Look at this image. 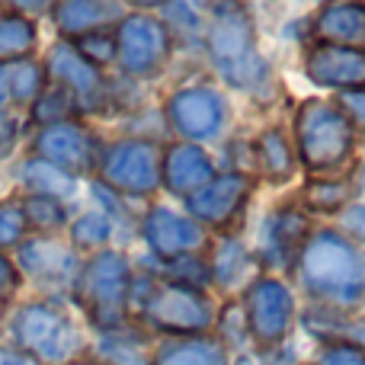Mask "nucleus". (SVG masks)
<instances>
[{
	"label": "nucleus",
	"mask_w": 365,
	"mask_h": 365,
	"mask_svg": "<svg viewBox=\"0 0 365 365\" xmlns=\"http://www.w3.org/2000/svg\"><path fill=\"white\" fill-rule=\"evenodd\" d=\"M302 279L314 295L356 302L365 292V259L340 234H317L302 253Z\"/></svg>",
	"instance_id": "obj_1"
},
{
	"label": "nucleus",
	"mask_w": 365,
	"mask_h": 365,
	"mask_svg": "<svg viewBox=\"0 0 365 365\" xmlns=\"http://www.w3.org/2000/svg\"><path fill=\"white\" fill-rule=\"evenodd\" d=\"M10 334L16 340V349L36 356L42 365L68 359L81 343L74 324L48 302H29L16 308L10 321Z\"/></svg>",
	"instance_id": "obj_2"
},
{
	"label": "nucleus",
	"mask_w": 365,
	"mask_h": 365,
	"mask_svg": "<svg viewBox=\"0 0 365 365\" xmlns=\"http://www.w3.org/2000/svg\"><path fill=\"white\" fill-rule=\"evenodd\" d=\"M349 145H353L349 122L336 109L324 106V103H304L298 113V151H302L304 164L314 170L336 167L346 160Z\"/></svg>",
	"instance_id": "obj_3"
},
{
	"label": "nucleus",
	"mask_w": 365,
	"mask_h": 365,
	"mask_svg": "<svg viewBox=\"0 0 365 365\" xmlns=\"http://www.w3.org/2000/svg\"><path fill=\"white\" fill-rule=\"evenodd\" d=\"M77 292L87 302L90 317L96 321V327H119L122 304L128 295V263L122 253H100L90 259V266L83 272H77Z\"/></svg>",
	"instance_id": "obj_4"
},
{
	"label": "nucleus",
	"mask_w": 365,
	"mask_h": 365,
	"mask_svg": "<svg viewBox=\"0 0 365 365\" xmlns=\"http://www.w3.org/2000/svg\"><path fill=\"white\" fill-rule=\"evenodd\" d=\"M115 51L125 71L132 74H151L167 58V32L151 16H128L119 26Z\"/></svg>",
	"instance_id": "obj_5"
},
{
	"label": "nucleus",
	"mask_w": 365,
	"mask_h": 365,
	"mask_svg": "<svg viewBox=\"0 0 365 365\" xmlns=\"http://www.w3.org/2000/svg\"><path fill=\"white\" fill-rule=\"evenodd\" d=\"M19 269L29 272L45 289H61V285L77 282V257L64 244L48 237H32L16 247Z\"/></svg>",
	"instance_id": "obj_6"
},
{
	"label": "nucleus",
	"mask_w": 365,
	"mask_h": 365,
	"mask_svg": "<svg viewBox=\"0 0 365 365\" xmlns=\"http://www.w3.org/2000/svg\"><path fill=\"white\" fill-rule=\"evenodd\" d=\"M247 324L257 340L276 343L292 324V295L276 279H259L247 292Z\"/></svg>",
	"instance_id": "obj_7"
},
{
	"label": "nucleus",
	"mask_w": 365,
	"mask_h": 365,
	"mask_svg": "<svg viewBox=\"0 0 365 365\" xmlns=\"http://www.w3.org/2000/svg\"><path fill=\"white\" fill-rule=\"evenodd\" d=\"M36 158L77 177V173H87L93 164V145L81 125L61 122V125H48L36 135Z\"/></svg>",
	"instance_id": "obj_8"
},
{
	"label": "nucleus",
	"mask_w": 365,
	"mask_h": 365,
	"mask_svg": "<svg viewBox=\"0 0 365 365\" xmlns=\"http://www.w3.org/2000/svg\"><path fill=\"white\" fill-rule=\"evenodd\" d=\"M145 317L154 327L164 330H202L212 321V311L208 304L195 295L192 289H182V285H170V289H160L158 295H151L145 302Z\"/></svg>",
	"instance_id": "obj_9"
},
{
	"label": "nucleus",
	"mask_w": 365,
	"mask_h": 365,
	"mask_svg": "<svg viewBox=\"0 0 365 365\" xmlns=\"http://www.w3.org/2000/svg\"><path fill=\"white\" fill-rule=\"evenodd\" d=\"M103 173L113 186L125 189V192H148L160 177L158 151L151 145H141V141H125L106 154Z\"/></svg>",
	"instance_id": "obj_10"
},
{
	"label": "nucleus",
	"mask_w": 365,
	"mask_h": 365,
	"mask_svg": "<svg viewBox=\"0 0 365 365\" xmlns=\"http://www.w3.org/2000/svg\"><path fill=\"white\" fill-rule=\"evenodd\" d=\"M308 74L321 87L362 90L365 87V51L356 45H321L308 58Z\"/></svg>",
	"instance_id": "obj_11"
},
{
	"label": "nucleus",
	"mask_w": 365,
	"mask_h": 365,
	"mask_svg": "<svg viewBox=\"0 0 365 365\" xmlns=\"http://www.w3.org/2000/svg\"><path fill=\"white\" fill-rule=\"evenodd\" d=\"M45 74L55 77L58 87L71 90L77 100V106H96L103 96V81H100V71L93 64H87L81 55L74 51V45L61 42L48 51L45 58Z\"/></svg>",
	"instance_id": "obj_12"
},
{
	"label": "nucleus",
	"mask_w": 365,
	"mask_h": 365,
	"mask_svg": "<svg viewBox=\"0 0 365 365\" xmlns=\"http://www.w3.org/2000/svg\"><path fill=\"white\" fill-rule=\"evenodd\" d=\"M225 106L212 90H182L170 100V119L186 138H208L218 132Z\"/></svg>",
	"instance_id": "obj_13"
},
{
	"label": "nucleus",
	"mask_w": 365,
	"mask_h": 365,
	"mask_svg": "<svg viewBox=\"0 0 365 365\" xmlns=\"http://www.w3.org/2000/svg\"><path fill=\"white\" fill-rule=\"evenodd\" d=\"M145 237L148 244L154 247L164 257H180V253L192 250L202 240V231L192 225V221H182L167 208H154L145 218Z\"/></svg>",
	"instance_id": "obj_14"
},
{
	"label": "nucleus",
	"mask_w": 365,
	"mask_h": 365,
	"mask_svg": "<svg viewBox=\"0 0 365 365\" xmlns=\"http://www.w3.org/2000/svg\"><path fill=\"white\" fill-rule=\"evenodd\" d=\"M244 195H247V182L234 177V173H227V177H218L215 182H208L205 189L189 195V212L202 221H215L218 225V221L231 218L237 212Z\"/></svg>",
	"instance_id": "obj_15"
},
{
	"label": "nucleus",
	"mask_w": 365,
	"mask_h": 365,
	"mask_svg": "<svg viewBox=\"0 0 365 365\" xmlns=\"http://www.w3.org/2000/svg\"><path fill=\"white\" fill-rule=\"evenodd\" d=\"M208 180H212V164H208L202 148L177 145L173 151H167L164 182L173 189V192H199Z\"/></svg>",
	"instance_id": "obj_16"
},
{
	"label": "nucleus",
	"mask_w": 365,
	"mask_h": 365,
	"mask_svg": "<svg viewBox=\"0 0 365 365\" xmlns=\"http://www.w3.org/2000/svg\"><path fill=\"white\" fill-rule=\"evenodd\" d=\"M317 36L327 45H353L365 38V6L330 4L317 16Z\"/></svg>",
	"instance_id": "obj_17"
},
{
	"label": "nucleus",
	"mask_w": 365,
	"mask_h": 365,
	"mask_svg": "<svg viewBox=\"0 0 365 365\" xmlns=\"http://www.w3.org/2000/svg\"><path fill=\"white\" fill-rule=\"evenodd\" d=\"M250 23H247L244 16H237V13H231V16H221L218 23H215L212 29V55L218 58L221 64L227 68H234V64H240L244 58H250Z\"/></svg>",
	"instance_id": "obj_18"
},
{
	"label": "nucleus",
	"mask_w": 365,
	"mask_h": 365,
	"mask_svg": "<svg viewBox=\"0 0 365 365\" xmlns=\"http://www.w3.org/2000/svg\"><path fill=\"white\" fill-rule=\"evenodd\" d=\"M122 13V6L115 4H83V0H68V4L55 6V19L61 26V32L68 36H90L103 23L115 19Z\"/></svg>",
	"instance_id": "obj_19"
},
{
	"label": "nucleus",
	"mask_w": 365,
	"mask_h": 365,
	"mask_svg": "<svg viewBox=\"0 0 365 365\" xmlns=\"http://www.w3.org/2000/svg\"><path fill=\"white\" fill-rule=\"evenodd\" d=\"M19 182L29 189V195H48V199H58V202L74 192V186H77V180L71 173L58 170L55 164L38 160V158H29L19 167Z\"/></svg>",
	"instance_id": "obj_20"
},
{
	"label": "nucleus",
	"mask_w": 365,
	"mask_h": 365,
	"mask_svg": "<svg viewBox=\"0 0 365 365\" xmlns=\"http://www.w3.org/2000/svg\"><path fill=\"white\" fill-rule=\"evenodd\" d=\"M36 45V23L19 13H0V64L26 58Z\"/></svg>",
	"instance_id": "obj_21"
},
{
	"label": "nucleus",
	"mask_w": 365,
	"mask_h": 365,
	"mask_svg": "<svg viewBox=\"0 0 365 365\" xmlns=\"http://www.w3.org/2000/svg\"><path fill=\"white\" fill-rule=\"evenodd\" d=\"M304 234V218L295 212H282L266 225V257L276 263H285L298 250V240Z\"/></svg>",
	"instance_id": "obj_22"
},
{
	"label": "nucleus",
	"mask_w": 365,
	"mask_h": 365,
	"mask_svg": "<svg viewBox=\"0 0 365 365\" xmlns=\"http://www.w3.org/2000/svg\"><path fill=\"white\" fill-rule=\"evenodd\" d=\"M6 87H10V103H36V96L45 90V68H38L29 58L6 64Z\"/></svg>",
	"instance_id": "obj_23"
},
{
	"label": "nucleus",
	"mask_w": 365,
	"mask_h": 365,
	"mask_svg": "<svg viewBox=\"0 0 365 365\" xmlns=\"http://www.w3.org/2000/svg\"><path fill=\"white\" fill-rule=\"evenodd\" d=\"M77 100L71 90L64 87H51V90H42L32 103V119L38 122L42 128L48 125H61V122H71V115L77 113Z\"/></svg>",
	"instance_id": "obj_24"
},
{
	"label": "nucleus",
	"mask_w": 365,
	"mask_h": 365,
	"mask_svg": "<svg viewBox=\"0 0 365 365\" xmlns=\"http://www.w3.org/2000/svg\"><path fill=\"white\" fill-rule=\"evenodd\" d=\"M23 202V215H26V227H38V231H55L64 227L68 212H64V202L48 199V195H26Z\"/></svg>",
	"instance_id": "obj_25"
},
{
	"label": "nucleus",
	"mask_w": 365,
	"mask_h": 365,
	"mask_svg": "<svg viewBox=\"0 0 365 365\" xmlns=\"http://www.w3.org/2000/svg\"><path fill=\"white\" fill-rule=\"evenodd\" d=\"M158 365H225V353L215 343H182L164 349Z\"/></svg>",
	"instance_id": "obj_26"
},
{
	"label": "nucleus",
	"mask_w": 365,
	"mask_h": 365,
	"mask_svg": "<svg viewBox=\"0 0 365 365\" xmlns=\"http://www.w3.org/2000/svg\"><path fill=\"white\" fill-rule=\"evenodd\" d=\"M26 237V215L19 199H4L0 202V253L6 247H19Z\"/></svg>",
	"instance_id": "obj_27"
},
{
	"label": "nucleus",
	"mask_w": 365,
	"mask_h": 365,
	"mask_svg": "<svg viewBox=\"0 0 365 365\" xmlns=\"http://www.w3.org/2000/svg\"><path fill=\"white\" fill-rule=\"evenodd\" d=\"M259 158H263L266 173L276 177V180H282L292 167V151H289V145H285V138L279 132L263 135V141H259Z\"/></svg>",
	"instance_id": "obj_28"
},
{
	"label": "nucleus",
	"mask_w": 365,
	"mask_h": 365,
	"mask_svg": "<svg viewBox=\"0 0 365 365\" xmlns=\"http://www.w3.org/2000/svg\"><path fill=\"white\" fill-rule=\"evenodd\" d=\"M109 231H113V225L103 215H83L81 221L71 225V240H74V247H100L106 244Z\"/></svg>",
	"instance_id": "obj_29"
},
{
	"label": "nucleus",
	"mask_w": 365,
	"mask_h": 365,
	"mask_svg": "<svg viewBox=\"0 0 365 365\" xmlns=\"http://www.w3.org/2000/svg\"><path fill=\"white\" fill-rule=\"evenodd\" d=\"M74 51L83 58L87 64L100 68V64H109L115 58V38L100 36V32H90V36H81L74 45Z\"/></svg>",
	"instance_id": "obj_30"
},
{
	"label": "nucleus",
	"mask_w": 365,
	"mask_h": 365,
	"mask_svg": "<svg viewBox=\"0 0 365 365\" xmlns=\"http://www.w3.org/2000/svg\"><path fill=\"white\" fill-rule=\"evenodd\" d=\"M247 269V253L240 244H234V240H227V244H221L218 250V259H215V272H218V279L225 285H234L240 279V272Z\"/></svg>",
	"instance_id": "obj_31"
},
{
	"label": "nucleus",
	"mask_w": 365,
	"mask_h": 365,
	"mask_svg": "<svg viewBox=\"0 0 365 365\" xmlns=\"http://www.w3.org/2000/svg\"><path fill=\"white\" fill-rule=\"evenodd\" d=\"M103 353L109 356L115 365H145V359H141V353L135 346H128L125 340H103Z\"/></svg>",
	"instance_id": "obj_32"
},
{
	"label": "nucleus",
	"mask_w": 365,
	"mask_h": 365,
	"mask_svg": "<svg viewBox=\"0 0 365 365\" xmlns=\"http://www.w3.org/2000/svg\"><path fill=\"white\" fill-rule=\"evenodd\" d=\"M308 192L317 208H336L343 202V195H346V189L340 182H324V186H311Z\"/></svg>",
	"instance_id": "obj_33"
},
{
	"label": "nucleus",
	"mask_w": 365,
	"mask_h": 365,
	"mask_svg": "<svg viewBox=\"0 0 365 365\" xmlns=\"http://www.w3.org/2000/svg\"><path fill=\"white\" fill-rule=\"evenodd\" d=\"M16 285H19V269L13 266V259L6 253H0V304L10 302Z\"/></svg>",
	"instance_id": "obj_34"
},
{
	"label": "nucleus",
	"mask_w": 365,
	"mask_h": 365,
	"mask_svg": "<svg viewBox=\"0 0 365 365\" xmlns=\"http://www.w3.org/2000/svg\"><path fill=\"white\" fill-rule=\"evenodd\" d=\"M321 365H365V353L356 346H330Z\"/></svg>",
	"instance_id": "obj_35"
},
{
	"label": "nucleus",
	"mask_w": 365,
	"mask_h": 365,
	"mask_svg": "<svg viewBox=\"0 0 365 365\" xmlns=\"http://www.w3.org/2000/svg\"><path fill=\"white\" fill-rule=\"evenodd\" d=\"M13 141H16V119L0 113V160L13 151Z\"/></svg>",
	"instance_id": "obj_36"
},
{
	"label": "nucleus",
	"mask_w": 365,
	"mask_h": 365,
	"mask_svg": "<svg viewBox=\"0 0 365 365\" xmlns=\"http://www.w3.org/2000/svg\"><path fill=\"white\" fill-rule=\"evenodd\" d=\"M0 365H42L36 356L23 353V349H0Z\"/></svg>",
	"instance_id": "obj_37"
},
{
	"label": "nucleus",
	"mask_w": 365,
	"mask_h": 365,
	"mask_svg": "<svg viewBox=\"0 0 365 365\" xmlns=\"http://www.w3.org/2000/svg\"><path fill=\"white\" fill-rule=\"evenodd\" d=\"M346 227L356 234V237L365 240V205H356L346 212Z\"/></svg>",
	"instance_id": "obj_38"
},
{
	"label": "nucleus",
	"mask_w": 365,
	"mask_h": 365,
	"mask_svg": "<svg viewBox=\"0 0 365 365\" xmlns=\"http://www.w3.org/2000/svg\"><path fill=\"white\" fill-rule=\"evenodd\" d=\"M343 103H346V113L353 115L356 122H365V93H346Z\"/></svg>",
	"instance_id": "obj_39"
},
{
	"label": "nucleus",
	"mask_w": 365,
	"mask_h": 365,
	"mask_svg": "<svg viewBox=\"0 0 365 365\" xmlns=\"http://www.w3.org/2000/svg\"><path fill=\"white\" fill-rule=\"evenodd\" d=\"M10 103V87H6V64H0V113Z\"/></svg>",
	"instance_id": "obj_40"
},
{
	"label": "nucleus",
	"mask_w": 365,
	"mask_h": 365,
	"mask_svg": "<svg viewBox=\"0 0 365 365\" xmlns=\"http://www.w3.org/2000/svg\"><path fill=\"white\" fill-rule=\"evenodd\" d=\"M356 340H359V343H362V346H365V321L359 324V327H356Z\"/></svg>",
	"instance_id": "obj_41"
},
{
	"label": "nucleus",
	"mask_w": 365,
	"mask_h": 365,
	"mask_svg": "<svg viewBox=\"0 0 365 365\" xmlns=\"http://www.w3.org/2000/svg\"><path fill=\"white\" fill-rule=\"evenodd\" d=\"M71 365H83V362H71Z\"/></svg>",
	"instance_id": "obj_42"
}]
</instances>
